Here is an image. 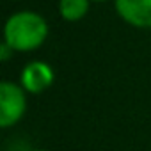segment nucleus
Here are the masks:
<instances>
[{
    "label": "nucleus",
    "mask_w": 151,
    "mask_h": 151,
    "mask_svg": "<svg viewBox=\"0 0 151 151\" xmlns=\"http://www.w3.org/2000/svg\"><path fill=\"white\" fill-rule=\"evenodd\" d=\"M4 36L13 52H30L43 45L48 36V25L43 16L22 11L7 20Z\"/></svg>",
    "instance_id": "obj_1"
},
{
    "label": "nucleus",
    "mask_w": 151,
    "mask_h": 151,
    "mask_svg": "<svg viewBox=\"0 0 151 151\" xmlns=\"http://www.w3.org/2000/svg\"><path fill=\"white\" fill-rule=\"evenodd\" d=\"M37 151H48V149H37Z\"/></svg>",
    "instance_id": "obj_7"
},
{
    "label": "nucleus",
    "mask_w": 151,
    "mask_h": 151,
    "mask_svg": "<svg viewBox=\"0 0 151 151\" xmlns=\"http://www.w3.org/2000/svg\"><path fill=\"white\" fill-rule=\"evenodd\" d=\"M116 9L133 27H151V0H116Z\"/></svg>",
    "instance_id": "obj_4"
},
{
    "label": "nucleus",
    "mask_w": 151,
    "mask_h": 151,
    "mask_svg": "<svg viewBox=\"0 0 151 151\" xmlns=\"http://www.w3.org/2000/svg\"><path fill=\"white\" fill-rule=\"evenodd\" d=\"M89 9V0H60L59 11L64 20L68 22H77L80 20Z\"/></svg>",
    "instance_id": "obj_5"
},
{
    "label": "nucleus",
    "mask_w": 151,
    "mask_h": 151,
    "mask_svg": "<svg viewBox=\"0 0 151 151\" xmlns=\"http://www.w3.org/2000/svg\"><path fill=\"white\" fill-rule=\"evenodd\" d=\"M53 82V69L41 60L29 62L22 71V87L30 94H39Z\"/></svg>",
    "instance_id": "obj_3"
},
{
    "label": "nucleus",
    "mask_w": 151,
    "mask_h": 151,
    "mask_svg": "<svg viewBox=\"0 0 151 151\" xmlns=\"http://www.w3.org/2000/svg\"><path fill=\"white\" fill-rule=\"evenodd\" d=\"M11 46L7 45V43H2V46H0V59L2 60H7L9 59V55H11Z\"/></svg>",
    "instance_id": "obj_6"
},
{
    "label": "nucleus",
    "mask_w": 151,
    "mask_h": 151,
    "mask_svg": "<svg viewBox=\"0 0 151 151\" xmlns=\"http://www.w3.org/2000/svg\"><path fill=\"white\" fill-rule=\"evenodd\" d=\"M96 2H103V0H96Z\"/></svg>",
    "instance_id": "obj_8"
},
{
    "label": "nucleus",
    "mask_w": 151,
    "mask_h": 151,
    "mask_svg": "<svg viewBox=\"0 0 151 151\" xmlns=\"http://www.w3.org/2000/svg\"><path fill=\"white\" fill-rule=\"evenodd\" d=\"M27 109L25 89L18 87L13 82L4 80L0 84V126L9 128L16 124Z\"/></svg>",
    "instance_id": "obj_2"
}]
</instances>
